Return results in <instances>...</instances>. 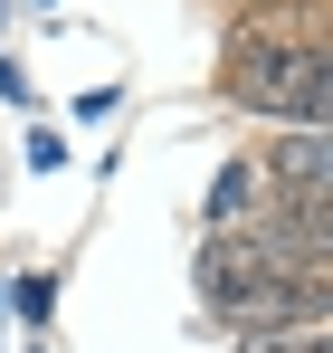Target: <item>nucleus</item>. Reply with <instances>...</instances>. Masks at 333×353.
<instances>
[{
    "label": "nucleus",
    "mask_w": 333,
    "mask_h": 353,
    "mask_svg": "<svg viewBox=\"0 0 333 353\" xmlns=\"http://www.w3.org/2000/svg\"><path fill=\"white\" fill-rule=\"evenodd\" d=\"M219 96L248 105V115L286 134V124H324L333 96V48H324V19L314 0H267V10H238L228 19V48H219Z\"/></svg>",
    "instance_id": "f257e3e1"
},
{
    "label": "nucleus",
    "mask_w": 333,
    "mask_h": 353,
    "mask_svg": "<svg viewBox=\"0 0 333 353\" xmlns=\"http://www.w3.org/2000/svg\"><path fill=\"white\" fill-rule=\"evenodd\" d=\"M277 268L257 258V239L238 230V239H200V258H191V287H200V305H210V325H238L248 315V296L267 287Z\"/></svg>",
    "instance_id": "f03ea898"
},
{
    "label": "nucleus",
    "mask_w": 333,
    "mask_h": 353,
    "mask_svg": "<svg viewBox=\"0 0 333 353\" xmlns=\"http://www.w3.org/2000/svg\"><path fill=\"white\" fill-rule=\"evenodd\" d=\"M248 163H257V181H267V201H324L333 134H324V124H286V134H267Z\"/></svg>",
    "instance_id": "7ed1b4c3"
},
{
    "label": "nucleus",
    "mask_w": 333,
    "mask_h": 353,
    "mask_svg": "<svg viewBox=\"0 0 333 353\" xmlns=\"http://www.w3.org/2000/svg\"><path fill=\"white\" fill-rule=\"evenodd\" d=\"M267 210V181H257V163L238 153V163H219V181H210V201H200V239H238L248 220Z\"/></svg>",
    "instance_id": "20e7f679"
},
{
    "label": "nucleus",
    "mask_w": 333,
    "mask_h": 353,
    "mask_svg": "<svg viewBox=\"0 0 333 353\" xmlns=\"http://www.w3.org/2000/svg\"><path fill=\"white\" fill-rule=\"evenodd\" d=\"M0 296H10V315H19V325H48L57 277H48V268H39V277H29V268H10V277H0Z\"/></svg>",
    "instance_id": "39448f33"
},
{
    "label": "nucleus",
    "mask_w": 333,
    "mask_h": 353,
    "mask_svg": "<svg viewBox=\"0 0 333 353\" xmlns=\"http://www.w3.org/2000/svg\"><path fill=\"white\" fill-rule=\"evenodd\" d=\"M238 353H333L324 325H277V334H238Z\"/></svg>",
    "instance_id": "423d86ee"
},
{
    "label": "nucleus",
    "mask_w": 333,
    "mask_h": 353,
    "mask_svg": "<svg viewBox=\"0 0 333 353\" xmlns=\"http://www.w3.org/2000/svg\"><path fill=\"white\" fill-rule=\"evenodd\" d=\"M67 163V134L57 124H29V172H57Z\"/></svg>",
    "instance_id": "0eeeda50"
},
{
    "label": "nucleus",
    "mask_w": 333,
    "mask_h": 353,
    "mask_svg": "<svg viewBox=\"0 0 333 353\" xmlns=\"http://www.w3.org/2000/svg\"><path fill=\"white\" fill-rule=\"evenodd\" d=\"M39 10H57V0H39Z\"/></svg>",
    "instance_id": "6e6552de"
}]
</instances>
